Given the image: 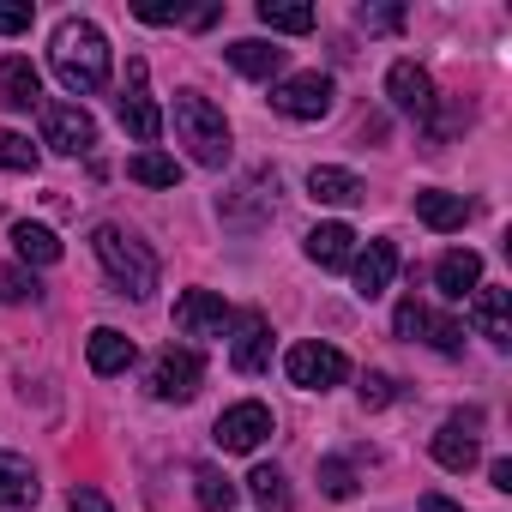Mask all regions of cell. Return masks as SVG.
I'll use <instances>...</instances> for the list:
<instances>
[{"mask_svg":"<svg viewBox=\"0 0 512 512\" xmlns=\"http://www.w3.org/2000/svg\"><path fill=\"white\" fill-rule=\"evenodd\" d=\"M284 374H290L296 386H308V392H332V386H344L350 362H344V350H332V344L308 338V344H290V356H284Z\"/></svg>","mask_w":512,"mask_h":512,"instance_id":"cell-4","label":"cell"},{"mask_svg":"<svg viewBox=\"0 0 512 512\" xmlns=\"http://www.w3.org/2000/svg\"><path fill=\"white\" fill-rule=\"evenodd\" d=\"M67 512H115V506H109L97 488H73V494H67Z\"/></svg>","mask_w":512,"mask_h":512,"instance_id":"cell-37","label":"cell"},{"mask_svg":"<svg viewBox=\"0 0 512 512\" xmlns=\"http://www.w3.org/2000/svg\"><path fill=\"white\" fill-rule=\"evenodd\" d=\"M476 422H482V416L470 410V416H452V422L434 434V458H440L446 470H470V464H476V434H470Z\"/></svg>","mask_w":512,"mask_h":512,"instance_id":"cell-20","label":"cell"},{"mask_svg":"<svg viewBox=\"0 0 512 512\" xmlns=\"http://www.w3.org/2000/svg\"><path fill=\"white\" fill-rule=\"evenodd\" d=\"M416 512H458V506H452L446 494H422V506H416Z\"/></svg>","mask_w":512,"mask_h":512,"instance_id":"cell-39","label":"cell"},{"mask_svg":"<svg viewBox=\"0 0 512 512\" xmlns=\"http://www.w3.org/2000/svg\"><path fill=\"white\" fill-rule=\"evenodd\" d=\"M223 55H229V67L247 73V79H272V73H284V49H278V43H260V37H241V43H229Z\"/></svg>","mask_w":512,"mask_h":512,"instance_id":"cell-22","label":"cell"},{"mask_svg":"<svg viewBox=\"0 0 512 512\" xmlns=\"http://www.w3.org/2000/svg\"><path fill=\"white\" fill-rule=\"evenodd\" d=\"M362 404H368V410L392 404V380H386V374H368V380H362Z\"/></svg>","mask_w":512,"mask_h":512,"instance_id":"cell-36","label":"cell"},{"mask_svg":"<svg viewBox=\"0 0 512 512\" xmlns=\"http://www.w3.org/2000/svg\"><path fill=\"white\" fill-rule=\"evenodd\" d=\"M308 193H314V205H362V199H368L362 175H350V169H332V163H320V169L308 175Z\"/></svg>","mask_w":512,"mask_h":512,"instance_id":"cell-21","label":"cell"},{"mask_svg":"<svg viewBox=\"0 0 512 512\" xmlns=\"http://www.w3.org/2000/svg\"><path fill=\"white\" fill-rule=\"evenodd\" d=\"M139 85H145V61H133V91L121 97V127H127L139 145H151V139L163 133V115H157V103H151Z\"/></svg>","mask_w":512,"mask_h":512,"instance_id":"cell-17","label":"cell"},{"mask_svg":"<svg viewBox=\"0 0 512 512\" xmlns=\"http://www.w3.org/2000/svg\"><path fill=\"white\" fill-rule=\"evenodd\" d=\"M320 488H326L332 500H350V494H356V470H350L344 458H326V464H320Z\"/></svg>","mask_w":512,"mask_h":512,"instance_id":"cell-31","label":"cell"},{"mask_svg":"<svg viewBox=\"0 0 512 512\" xmlns=\"http://www.w3.org/2000/svg\"><path fill=\"white\" fill-rule=\"evenodd\" d=\"M37 115H43V139H49L55 151H67V157H85V151L97 145V121H91L79 103H43Z\"/></svg>","mask_w":512,"mask_h":512,"instance_id":"cell-7","label":"cell"},{"mask_svg":"<svg viewBox=\"0 0 512 512\" xmlns=\"http://www.w3.org/2000/svg\"><path fill=\"white\" fill-rule=\"evenodd\" d=\"M229 362H235V374H266L272 368V320L266 314H241Z\"/></svg>","mask_w":512,"mask_h":512,"instance_id":"cell-11","label":"cell"},{"mask_svg":"<svg viewBox=\"0 0 512 512\" xmlns=\"http://www.w3.org/2000/svg\"><path fill=\"white\" fill-rule=\"evenodd\" d=\"M229 326H235V314H229V302L217 290H187L175 302V332L181 338H223Z\"/></svg>","mask_w":512,"mask_h":512,"instance_id":"cell-8","label":"cell"},{"mask_svg":"<svg viewBox=\"0 0 512 512\" xmlns=\"http://www.w3.org/2000/svg\"><path fill=\"white\" fill-rule=\"evenodd\" d=\"M470 320H476V332L488 338V344H512V290H500V284H476V302H470Z\"/></svg>","mask_w":512,"mask_h":512,"instance_id":"cell-12","label":"cell"},{"mask_svg":"<svg viewBox=\"0 0 512 512\" xmlns=\"http://www.w3.org/2000/svg\"><path fill=\"white\" fill-rule=\"evenodd\" d=\"M434 284H440V296H452V302L476 296V284H482V253H470V247H452L446 260L434 266Z\"/></svg>","mask_w":512,"mask_h":512,"instance_id":"cell-16","label":"cell"},{"mask_svg":"<svg viewBox=\"0 0 512 512\" xmlns=\"http://www.w3.org/2000/svg\"><path fill=\"white\" fill-rule=\"evenodd\" d=\"M91 247H97V260H103V272L115 278L121 296L145 302V296L157 290V253H151L139 235H127L121 223H97V229H91Z\"/></svg>","mask_w":512,"mask_h":512,"instance_id":"cell-2","label":"cell"},{"mask_svg":"<svg viewBox=\"0 0 512 512\" xmlns=\"http://www.w3.org/2000/svg\"><path fill=\"white\" fill-rule=\"evenodd\" d=\"M488 476H494V488H512V458H494Z\"/></svg>","mask_w":512,"mask_h":512,"instance_id":"cell-38","label":"cell"},{"mask_svg":"<svg viewBox=\"0 0 512 512\" xmlns=\"http://www.w3.org/2000/svg\"><path fill=\"white\" fill-rule=\"evenodd\" d=\"M308 260L326 266V272H344V266L356 260V229H350V223H320V229H308Z\"/></svg>","mask_w":512,"mask_h":512,"instance_id":"cell-14","label":"cell"},{"mask_svg":"<svg viewBox=\"0 0 512 512\" xmlns=\"http://www.w3.org/2000/svg\"><path fill=\"white\" fill-rule=\"evenodd\" d=\"M199 380H205V362L193 350H163L151 362V398H163V404H187L199 392Z\"/></svg>","mask_w":512,"mask_h":512,"instance_id":"cell-9","label":"cell"},{"mask_svg":"<svg viewBox=\"0 0 512 512\" xmlns=\"http://www.w3.org/2000/svg\"><path fill=\"white\" fill-rule=\"evenodd\" d=\"M127 175H133L139 187H175V181H181V163H175L169 151H139V157H127Z\"/></svg>","mask_w":512,"mask_h":512,"instance_id":"cell-25","label":"cell"},{"mask_svg":"<svg viewBox=\"0 0 512 512\" xmlns=\"http://www.w3.org/2000/svg\"><path fill=\"white\" fill-rule=\"evenodd\" d=\"M247 494L260 500L266 512H290V482H284V470H278V464H253V476H247Z\"/></svg>","mask_w":512,"mask_h":512,"instance_id":"cell-26","label":"cell"},{"mask_svg":"<svg viewBox=\"0 0 512 512\" xmlns=\"http://www.w3.org/2000/svg\"><path fill=\"white\" fill-rule=\"evenodd\" d=\"M350 278H356V296L362 302L386 296L392 278H398V247L392 241H368V253H356V260H350Z\"/></svg>","mask_w":512,"mask_h":512,"instance_id":"cell-10","label":"cell"},{"mask_svg":"<svg viewBox=\"0 0 512 512\" xmlns=\"http://www.w3.org/2000/svg\"><path fill=\"white\" fill-rule=\"evenodd\" d=\"M260 25H266V31L308 37V31H314V7H290V0H260Z\"/></svg>","mask_w":512,"mask_h":512,"instance_id":"cell-28","label":"cell"},{"mask_svg":"<svg viewBox=\"0 0 512 512\" xmlns=\"http://www.w3.org/2000/svg\"><path fill=\"white\" fill-rule=\"evenodd\" d=\"M133 338L127 332H115V326H97L91 332V344H85V362H91V374H127L133 368Z\"/></svg>","mask_w":512,"mask_h":512,"instance_id":"cell-19","label":"cell"},{"mask_svg":"<svg viewBox=\"0 0 512 512\" xmlns=\"http://www.w3.org/2000/svg\"><path fill=\"white\" fill-rule=\"evenodd\" d=\"M193 494H199L205 512H229V506H235V482H229L217 464H199V470H193Z\"/></svg>","mask_w":512,"mask_h":512,"instance_id":"cell-27","label":"cell"},{"mask_svg":"<svg viewBox=\"0 0 512 512\" xmlns=\"http://www.w3.org/2000/svg\"><path fill=\"white\" fill-rule=\"evenodd\" d=\"M13 247H19L25 266H55V260H61V241H55V229H43V223H13Z\"/></svg>","mask_w":512,"mask_h":512,"instance_id":"cell-24","label":"cell"},{"mask_svg":"<svg viewBox=\"0 0 512 512\" xmlns=\"http://www.w3.org/2000/svg\"><path fill=\"white\" fill-rule=\"evenodd\" d=\"M0 103L7 109H43V79L25 55H7L0 61Z\"/></svg>","mask_w":512,"mask_h":512,"instance_id":"cell-15","label":"cell"},{"mask_svg":"<svg viewBox=\"0 0 512 512\" xmlns=\"http://www.w3.org/2000/svg\"><path fill=\"white\" fill-rule=\"evenodd\" d=\"M416 217H422L428 229H464L470 199H464V193H446V187H422V193H416Z\"/></svg>","mask_w":512,"mask_h":512,"instance_id":"cell-23","label":"cell"},{"mask_svg":"<svg viewBox=\"0 0 512 512\" xmlns=\"http://www.w3.org/2000/svg\"><path fill=\"white\" fill-rule=\"evenodd\" d=\"M37 296H43V290H37L31 272H19V266H13V272H0V302H37Z\"/></svg>","mask_w":512,"mask_h":512,"instance_id":"cell-33","label":"cell"},{"mask_svg":"<svg viewBox=\"0 0 512 512\" xmlns=\"http://www.w3.org/2000/svg\"><path fill=\"white\" fill-rule=\"evenodd\" d=\"M49 61H55V79H61L73 97H91V91L109 85V37H103L91 19H67V25L55 31Z\"/></svg>","mask_w":512,"mask_h":512,"instance_id":"cell-1","label":"cell"},{"mask_svg":"<svg viewBox=\"0 0 512 512\" xmlns=\"http://www.w3.org/2000/svg\"><path fill=\"white\" fill-rule=\"evenodd\" d=\"M37 25V7L31 0H0V37H19V31H31Z\"/></svg>","mask_w":512,"mask_h":512,"instance_id":"cell-32","label":"cell"},{"mask_svg":"<svg viewBox=\"0 0 512 512\" xmlns=\"http://www.w3.org/2000/svg\"><path fill=\"white\" fill-rule=\"evenodd\" d=\"M175 139L187 145V157H193L199 169H223V163H229V121H223V109H217L211 97H199V91H181V97H175Z\"/></svg>","mask_w":512,"mask_h":512,"instance_id":"cell-3","label":"cell"},{"mask_svg":"<svg viewBox=\"0 0 512 512\" xmlns=\"http://www.w3.org/2000/svg\"><path fill=\"white\" fill-rule=\"evenodd\" d=\"M356 19H362L368 31H398V25H404V7H362Z\"/></svg>","mask_w":512,"mask_h":512,"instance_id":"cell-35","label":"cell"},{"mask_svg":"<svg viewBox=\"0 0 512 512\" xmlns=\"http://www.w3.org/2000/svg\"><path fill=\"white\" fill-rule=\"evenodd\" d=\"M37 494H43L37 470H31L19 452H0V512H25Z\"/></svg>","mask_w":512,"mask_h":512,"instance_id":"cell-18","label":"cell"},{"mask_svg":"<svg viewBox=\"0 0 512 512\" xmlns=\"http://www.w3.org/2000/svg\"><path fill=\"white\" fill-rule=\"evenodd\" d=\"M0 169L31 175V169H37V145H31L25 133H7V127H0Z\"/></svg>","mask_w":512,"mask_h":512,"instance_id":"cell-29","label":"cell"},{"mask_svg":"<svg viewBox=\"0 0 512 512\" xmlns=\"http://www.w3.org/2000/svg\"><path fill=\"white\" fill-rule=\"evenodd\" d=\"M386 97L404 109V115H434V79L416 67V61H398L386 73Z\"/></svg>","mask_w":512,"mask_h":512,"instance_id":"cell-13","label":"cell"},{"mask_svg":"<svg viewBox=\"0 0 512 512\" xmlns=\"http://www.w3.org/2000/svg\"><path fill=\"white\" fill-rule=\"evenodd\" d=\"M422 320H428V308L410 296V302H398V314H392V326H398V338H422Z\"/></svg>","mask_w":512,"mask_h":512,"instance_id":"cell-34","label":"cell"},{"mask_svg":"<svg viewBox=\"0 0 512 512\" xmlns=\"http://www.w3.org/2000/svg\"><path fill=\"white\" fill-rule=\"evenodd\" d=\"M422 338H428L440 356H458V350H464V326L446 320V314H428V320H422Z\"/></svg>","mask_w":512,"mask_h":512,"instance_id":"cell-30","label":"cell"},{"mask_svg":"<svg viewBox=\"0 0 512 512\" xmlns=\"http://www.w3.org/2000/svg\"><path fill=\"white\" fill-rule=\"evenodd\" d=\"M272 109L290 115V121H320V115H332V79L326 73H296V79L272 85Z\"/></svg>","mask_w":512,"mask_h":512,"instance_id":"cell-5","label":"cell"},{"mask_svg":"<svg viewBox=\"0 0 512 512\" xmlns=\"http://www.w3.org/2000/svg\"><path fill=\"white\" fill-rule=\"evenodd\" d=\"M272 434V410L260 404V398H247V404H229L223 416H217V446L223 452H260V440Z\"/></svg>","mask_w":512,"mask_h":512,"instance_id":"cell-6","label":"cell"}]
</instances>
